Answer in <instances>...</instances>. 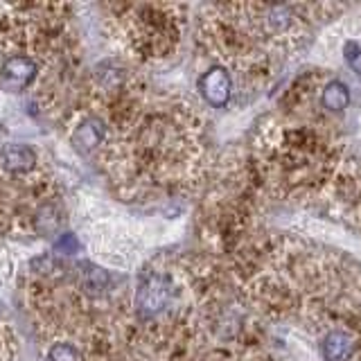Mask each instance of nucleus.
<instances>
[{
    "label": "nucleus",
    "mask_w": 361,
    "mask_h": 361,
    "mask_svg": "<svg viewBox=\"0 0 361 361\" xmlns=\"http://www.w3.org/2000/svg\"><path fill=\"white\" fill-rule=\"evenodd\" d=\"M172 300V280L163 274H145L138 293H135V305H138L140 314L145 316H156L165 312V307Z\"/></svg>",
    "instance_id": "f03ea898"
},
{
    "label": "nucleus",
    "mask_w": 361,
    "mask_h": 361,
    "mask_svg": "<svg viewBox=\"0 0 361 361\" xmlns=\"http://www.w3.org/2000/svg\"><path fill=\"white\" fill-rule=\"evenodd\" d=\"M50 361H82L79 350L71 343H54L48 353Z\"/></svg>",
    "instance_id": "1a4fd4ad"
},
{
    "label": "nucleus",
    "mask_w": 361,
    "mask_h": 361,
    "mask_svg": "<svg viewBox=\"0 0 361 361\" xmlns=\"http://www.w3.org/2000/svg\"><path fill=\"white\" fill-rule=\"evenodd\" d=\"M82 287L86 293H90V296H99V293L109 287V274L97 267H90L82 276Z\"/></svg>",
    "instance_id": "6e6552de"
},
{
    "label": "nucleus",
    "mask_w": 361,
    "mask_h": 361,
    "mask_svg": "<svg viewBox=\"0 0 361 361\" xmlns=\"http://www.w3.org/2000/svg\"><path fill=\"white\" fill-rule=\"evenodd\" d=\"M104 140V122L99 118H86L79 127L73 131V145L82 152H90Z\"/></svg>",
    "instance_id": "0eeeda50"
},
{
    "label": "nucleus",
    "mask_w": 361,
    "mask_h": 361,
    "mask_svg": "<svg viewBox=\"0 0 361 361\" xmlns=\"http://www.w3.org/2000/svg\"><path fill=\"white\" fill-rule=\"evenodd\" d=\"M199 93L206 99V104H210L212 109L228 106V102L233 97V77L228 73V68L221 63L210 66L199 77Z\"/></svg>",
    "instance_id": "7ed1b4c3"
},
{
    "label": "nucleus",
    "mask_w": 361,
    "mask_h": 361,
    "mask_svg": "<svg viewBox=\"0 0 361 361\" xmlns=\"http://www.w3.org/2000/svg\"><path fill=\"white\" fill-rule=\"evenodd\" d=\"M39 73V66L32 56L25 54H16L9 56L0 66V88L9 90V93H18V90H25L34 77Z\"/></svg>",
    "instance_id": "20e7f679"
},
{
    "label": "nucleus",
    "mask_w": 361,
    "mask_h": 361,
    "mask_svg": "<svg viewBox=\"0 0 361 361\" xmlns=\"http://www.w3.org/2000/svg\"><path fill=\"white\" fill-rule=\"evenodd\" d=\"M0 163L11 174H25L37 163V154L27 145H5L0 152Z\"/></svg>",
    "instance_id": "423d86ee"
},
{
    "label": "nucleus",
    "mask_w": 361,
    "mask_h": 361,
    "mask_svg": "<svg viewBox=\"0 0 361 361\" xmlns=\"http://www.w3.org/2000/svg\"><path fill=\"white\" fill-rule=\"evenodd\" d=\"M319 210L336 221H343L350 228L361 233V152H345L341 165L332 178L330 188L319 203Z\"/></svg>",
    "instance_id": "f257e3e1"
},
{
    "label": "nucleus",
    "mask_w": 361,
    "mask_h": 361,
    "mask_svg": "<svg viewBox=\"0 0 361 361\" xmlns=\"http://www.w3.org/2000/svg\"><path fill=\"white\" fill-rule=\"evenodd\" d=\"M319 104L321 109L327 113V116H336V113H343L350 104V90L348 86L341 82V79H336L332 75L325 77V82L319 90Z\"/></svg>",
    "instance_id": "39448f33"
},
{
    "label": "nucleus",
    "mask_w": 361,
    "mask_h": 361,
    "mask_svg": "<svg viewBox=\"0 0 361 361\" xmlns=\"http://www.w3.org/2000/svg\"><path fill=\"white\" fill-rule=\"evenodd\" d=\"M54 248H56V253L73 255V253L79 251V242H77V237H75L73 233H63V235L59 237V242L54 244Z\"/></svg>",
    "instance_id": "9d476101"
}]
</instances>
